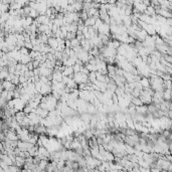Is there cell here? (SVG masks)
Returning <instances> with one entry per match:
<instances>
[{"mask_svg":"<svg viewBox=\"0 0 172 172\" xmlns=\"http://www.w3.org/2000/svg\"><path fill=\"white\" fill-rule=\"evenodd\" d=\"M75 74V70H74V67H65L64 65V69L63 70V75H68V77H72Z\"/></svg>","mask_w":172,"mask_h":172,"instance_id":"obj_1","label":"cell"},{"mask_svg":"<svg viewBox=\"0 0 172 172\" xmlns=\"http://www.w3.org/2000/svg\"><path fill=\"white\" fill-rule=\"evenodd\" d=\"M21 63L23 64H27L28 63L32 62V58L29 54H21V57H20V60H19Z\"/></svg>","mask_w":172,"mask_h":172,"instance_id":"obj_2","label":"cell"},{"mask_svg":"<svg viewBox=\"0 0 172 172\" xmlns=\"http://www.w3.org/2000/svg\"><path fill=\"white\" fill-rule=\"evenodd\" d=\"M89 80L91 83H95L97 80V75H96V72H91L90 75H89Z\"/></svg>","mask_w":172,"mask_h":172,"instance_id":"obj_3","label":"cell"},{"mask_svg":"<svg viewBox=\"0 0 172 172\" xmlns=\"http://www.w3.org/2000/svg\"><path fill=\"white\" fill-rule=\"evenodd\" d=\"M140 83H141V85H142L143 88H145V89H146V88H149V87H150V82H149L148 79H145V78H144V79L141 80Z\"/></svg>","mask_w":172,"mask_h":172,"instance_id":"obj_4","label":"cell"},{"mask_svg":"<svg viewBox=\"0 0 172 172\" xmlns=\"http://www.w3.org/2000/svg\"><path fill=\"white\" fill-rule=\"evenodd\" d=\"M70 44H72V48H74V47H75V46L80 45V41L75 37V38L70 40Z\"/></svg>","mask_w":172,"mask_h":172,"instance_id":"obj_5","label":"cell"},{"mask_svg":"<svg viewBox=\"0 0 172 172\" xmlns=\"http://www.w3.org/2000/svg\"><path fill=\"white\" fill-rule=\"evenodd\" d=\"M163 96H164V98L168 101L169 99H171V92H170L169 90H166L165 92L163 93Z\"/></svg>","mask_w":172,"mask_h":172,"instance_id":"obj_6","label":"cell"},{"mask_svg":"<svg viewBox=\"0 0 172 172\" xmlns=\"http://www.w3.org/2000/svg\"><path fill=\"white\" fill-rule=\"evenodd\" d=\"M82 68H83V67H82L80 64H79V63H75V64H74V70H75V73H80Z\"/></svg>","mask_w":172,"mask_h":172,"instance_id":"obj_7","label":"cell"},{"mask_svg":"<svg viewBox=\"0 0 172 172\" xmlns=\"http://www.w3.org/2000/svg\"><path fill=\"white\" fill-rule=\"evenodd\" d=\"M17 2L20 4V5L24 6L25 4H27V3H29L30 2V0H17Z\"/></svg>","mask_w":172,"mask_h":172,"instance_id":"obj_8","label":"cell"},{"mask_svg":"<svg viewBox=\"0 0 172 172\" xmlns=\"http://www.w3.org/2000/svg\"><path fill=\"white\" fill-rule=\"evenodd\" d=\"M171 97H172V92H171Z\"/></svg>","mask_w":172,"mask_h":172,"instance_id":"obj_9","label":"cell"}]
</instances>
